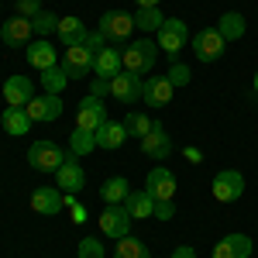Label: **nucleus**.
<instances>
[{"label": "nucleus", "mask_w": 258, "mask_h": 258, "mask_svg": "<svg viewBox=\"0 0 258 258\" xmlns=\"http://www.w3.org/2000/svg\"><path fill=\"white\" fill-rule=\"evenodd\" d=\"M251 86H255V93H258V73H255V83H251Z\"/></svg>", "instance_id": "obj_43"}, {"label": "nucleus", "mask_w": 258, "mask_h": 258, "mask_svg": "<svg viewBox=\"0 0 258 258\" xmlns=\"http://www.w3.org/2000/svg\"><path fill=\"white\" fill-rule=\"evenodd\" d=\"M93 73L103 76V80H114L117 73H124V55H120V48H103V52H97Z\"/></svg>", "instance_id": "obj_20"}, {"label": "nucleus", "mask_w": 258, "mask_h": 258, "mask_svg": "<svg viewBox=\"0 0 258 258\" xmlns=\"http://www.w3.org/2000/svg\"><path fill=\"white\" fill-rule=\"evenodd\" d=\"M100 231L114 241L127 238L131 234V214H127V207L124 203H107V210L100 214Z\"/></svg>", "instance_id": "obj_6"}, {"label": "nucleus", "mask_w": 258, "mask_h": 258, "mask_svg": "<svg viewBox=\"0 0 258 258\" xmlns=\"http://www.w3.org/2000/svg\"><path fill=\"white\" fill-rule=\"evenodd\" d=\"M80 258H103V244L97 238H83L80 241Z\"/></svg>", "instance_id": "obj_35"}, {"label": "nucleus", "mask_w": 258, "mask_h": 258, "mask_svg": "<svg viewBox=\"0 0 258 258\" xmlns=\"http://www.w3.org/2000/svg\"><path fill=\"white\" fill-rule=\"evenodd\" d=\"M155 62H159V41L138 38V41H131V45H124V69L127 73L145 76V73L155 69Z\"/></svg>", "instance_id": "obj_1"}, {"label": "nucleus", "mask_w": 258, "mask_h": 258, "mask_svg": "<svg viewBox=\"0 0 258 258\" xmlns=\"http://www.w3.org/2000/svg\"><path fill=\"white\" fill-rule=\"evenodd\" d=\"M141 90H145V80H141L138 73H127V69L110 80V97H117L120 103H135V100H141Z\"/></svg>", "instance_id": "obj_11"}, {"label": "nucleus", "mask_w": 258, "mask_h": 258, "mask_svg": "<svg viewBox=\"0 0 258 258\" xmlns=\"http://www.w3.org/2000/svg\"><path fill=\"white\" fill-rule=\"evenodd\" d=\"M31 28L38 31V35H55V28H59V18L52 14V11H41L31 18Z\"/></svg>", "instance_id": "obj_33"}, {"label": "nucleus", "mask_w": 258, "mask_h": 258, "mask_svg": "<svg viewBox=\"0 0 258 258\" xmlns=\"http://www.w3.org/2000/svg\"><path fill=\"white\" fill-rule=\"evenodd\" d=\"M189 80H193L189 66H182V62H172V69H169V83H172V86H186Z\"/></svg>", "instance_id": "obj_34"}, {"label": "nucleus", "mask_w": 258, "mask_h": 258, "mask_svg": "<svg viewBox=\"0 0 258 258\" xmlns=\"http://www.w3.org/2000/svg\"><path fill=\"white\" fill-rule=\"evenodd\" d=\"M66 80H69V76H66L62 66H52V69L41 73V86H45V93H62V90H66Z\"/></svg>", "instance_id": "obj_31"}, {"label": "nucleus", "mask_w": 258, "mask_h": 258, "mask_svg": "<svg viewBox=\"0 0 258 258\" xmlns=\"http://www.w3.org/2000/svg\"><path fill=\"white\" fill-rule=\"evenodd\" d=\"M124 207H127L131 220L155 217V200H152V193H148V189H131V197L124 200Z\"/></svg>", "instance_id": "obj_22"}, {"label": "nucleus", "mask_w": 258, "mask_h": 258, "mask_svg": "<svg viewBox=\"0 0 258 258\" xmlns=\"http://www.w3.org/2000/svg\"><path fill=\"white\" fill-rule=\"evenodd\" d=\"M0 124H4V131H7V135L21 138V135H28V131H31V124H35V120L28 117V110H24V107H7V110H4V117H0Z\"/></svg>", "instance_id": "obj_23"}, {"label": "nucleus", "mask_w": 258, "mask_h": 258, "mask_svg": "<svg viewBox=\"0 0 258 258\" xmlns=\"http://www.w3.org/2000/svg\"><path fill=\"white\" fill-rule=\"evenodd\" d=\"M172 258H197V251H193L189 244H182V248H176V251H172Z\"/></svg>", "instance_id": "obj_41"}, {"label": "nucleus", "mask_w": 258, "mask_h": 258, "mask_svg": "<svg viewBox=\"0 0 258 258\" xmlns=\"http://www.w3.org/2000/svg\"><path fill=\"white\" fill-rule=\"evenodd\" d=\"M31 35H35L31 18H21V14H14L11 21H4V24H0V38L7 41L11 48H14V45H31Z\"/></svg>", "instance_id": "obj_15"}, {"label": "nucleus", "mask_w": 258, "mask_h": 258, "mask_svg": "<svg viewBox=\"0 0 258 258\" xmlns=\"http://www.w3.org/2000/svg\"><path fill=\"white\" fill-rule=\"evenodd\" d=\"M93 148H97V131H83V127H76L73 138H69V152L80 159V155H90Z\"/></svg>", "instance_id": "obj_29"}, {"label": "nucleus", "mask_w": 258, "mask_h": 258, "mask_svg": "<svg viewBox=\"0 0 258 258\" xmlns=\"http://www.w3.org/2000/svg\"><path fill=\"white\" fill-rule=\"evenodd\" d=\"M114 258H148V248L141 244L138 238H120L117 241V251H114Z\"/></svg>", "instance_id": "obj_32"}, {"label": "nucleus", "mask_w": 258, "mask_h": 258, "mask_svg": "<svg viewBox=\"0 0 258 258\" xmlns=\"http://www.w3.org/2000/svg\"><path fill=\"white\" fill-rule=\"evenodd\" d=\"M62 207H66V193L55 189V186H41L31 193V210L41 214V217H52V214H59Z\"/></svg>", "instance_id": "obj_13"}, {"label": "nucleus", "mask_w": 258, "mask_h": 258, "mask_svg": "<svg viewBox=\"0 0 258 258\" xmlns=\"http://www.w3.org/2000/svg\"><path fill=\"white\" fill-rule=\"evenodd\" d=\"M214 258H251V241L244 234H227L224 241H217Z\"/></svg>", "instance_id": "obj_21"}, {"label": "nucleus", "mask_w": 258, "mask_h": 258, "mask_svg": "<svg viewBox=\"0 0 258 258\" xmlns=\"http://www.w3.org/2000/svg\"><path fill=\"white\" fill-rule=\"evenodd\" d=\"M90 97H97V100L110 97V80H103V76H93V90H90Z\"/></svg>", "instance_id": "obj_37"}, {"label": "nucleus", "mask_w": 258, "mask_h": 258, "mask_svg": "<svg viewBox=\"0 0 258 258\" xmlns=\"http://www.w3.org/2000/svg\"><path fill=\"white\" fill-rule=\"evenodd\" d=\"M107 124V103H100L97 97H86L76 107V127L83 131H100Z\"/></svg>", "instance_id": "obj_10"}, {"label": "nucleus", "mask_w": 258, "mask_h": 258, "mask_svg": "<svg viewBox=\"0 0 258 258\" xmlns=\"http://www.w3.org/2000/svg\"><path fill=\"white\" fill-rule=\"evenodd\" d=\"M4 100H7V107H28L35 100V83L28 76H11L4 83Z\"/></svg>", "instance_id": "obj_16"}, {"label": "nucleus", "mask_w": 258, "mask_h": 258, "mask_svg": "<svg viewBox=\"0 0 258 258\" xmlns=\"http://www.w3.org/2000/svg\"><path fill=\"white\" fill-rule=\"evenodd\" d=\"M186 41H189V28H186V21L179 18H165L159 28V52H165V55H172V62H176V55L186 48Z\"/></svg>", "instance_id": "obj_2"}, {"label": "nucleus", "mask_w": 258, "mask_h": 258, "mask_svg": "<svg viewBox=\"0 0 258 258\" xmlns=\"http://www.w3.org/2000/svg\"><path fill=\"white\" fill-rule=\"evenodd\" d=\"M152 124L155 120H148V114H141V110H131L127 117H124V131H127V138H145L148 131H152Z\"/></svg>", "instance_id": "obj_30"}, {"label": "nucleus", "mask_w": 258, "mask_h": 258, "mask_svg": "<svg viewBox=\"0 0 258 258\" xmlns=\"http://www.w3.org/2000/svg\"><path fill=\"white\" fill-rule=\"evenodd\" d=\"M66 207L73 210V220H76V224H83V220H86V210H83V207H80L73 197H69V193H66Z\"/></svg>", "instance_id": "obj_40"}, {"label": "nucleus", "mask_w": 258, "mask_h": 258, "mask_svg": "<svg viewBox=\"0 0 258 258\" xmlns=\"http://www.w3.org/2000/svg\"><path fill=\"white\" fill-rule=\"evenodd\" d=\"M127 141V131H124V124H103L97 131V148H107V152H114V148H120Z\"/></svg>", "instance_id": "obj_25"}, {"label": "nucleus", "mask_w": 258, "mask_h": 258, "mask_svg": "<svg viewBox=\"0 0 258 258\" xmlns=\"http://www.w3.org/2000/svg\"><path fill=\"white\" fill-rule=\"evenodd\" d=\"M100 197L107 200V203H124V200L131 197V186H127L124 176H114V179H107V182L100 186Z\"/></svg>", "instance_id": "obj_27"}, {"label": "nucleus", "mask_w": 258, "mask_h": 258, "mask_svg": "<svg viewBox=\"0 0 258 258\" xmlns=\"http://www.w3.org/2000/svg\"><path fill=\"white\" fill-rule=\"evenodd\" d=\"M24 110H28L31 120H59L62 117V100H59V93H41Z\"/></svg>", "instance_id": "obj_17"}, {"label": "nucleus", "mask_w": 258, "mask_h": 258, "mask_svg": "<svg viewBox=\"0 0 258 258\" xmlns=\"http://www.w3.org/2000/svg\"><path fill=\"white\" fill-rule=\"evenodd\" d=\"M138 7H159V0H135Z\"/></svg>", "instance_id": "obj_42"}, {"label": "nucleus", "mask_w": 258, "mask_h": 258, "mask_svg": "<svg viewBox=\"0 0 258 258\" xmlns=\"http://www.w3.org/2000/svg\"><path fill=\"white\" fill-rule=\"evenodd\" d=\"M55 176H59L62 193H69V197H76L83 186H86V172H83V165L76 162V155H73V152H69V159L59 165V172H55Z\"/></svg>", "instance_id": "obj_14"}, {"label": "nucleus", "mask_w": 258, "mask_h": 258, "mask_svg": "<svg viewBox=\"0 0 258 258\" xmlns=\"http://www.w3.org/2000/svg\"><path fill=\"white\" fill-rule=\"evenodd\" d=\"M172 83L169 76H152V80L145 83V90H141V100L148 103V107H169L172 103Z\"/></svg>", "instance_id": "obj_18"}, {"label": "nucleus", "mask_w": 258, "mask_h": 258, "mask_svg": "<svg viewBox=\"0 0 258 258\" xmlns=\"http://www.w3.org/2000/svg\"><path fill=\"white\" fill-rule=\"evenodd\" d=\"M18 14L21 18H35V14H41V0H18Z\"/></svg>", "instance_id": "obj_36"}, {"label": "nucleus", "mask_w": 258, "mask_h": 258, "mask_svg": "<svg viewBox=\"0 0 258 258\" xmlns=\"http://www.w3.org/2000/svg\"><path fill=\"white\" fill-rule=\"evenodd\" d=\"M69 159L55 141H35L28 148V165L38 169V172H59V165Z\"/></svg>", "instance_id": "obj_3"}, {"label": "nucleus", "mask_w": 258, "mask_h": 258, "mask_svg": "<svg viewBox=\"0 0 258 258\" xmlns=\"http://www.w3.org/2000/svg\"><path fill=\"white\" fill-rule=\"evenodd\" d=\"M141 152H145L148 159H169V155H172V138H169V131L162 127L159 120H155L152 131L141 138Z\"/></svg>", "instance_id": "obj_12"}, {"label": "nucleus", "mask_w": 258, "mask_h": 258, "mask_svg": "<svg viewBox=\"0 0 258 258\" xmlns=\"http://www.w3.org/2000/svg\"><path fill=\"white\" fill-rule=\"evenodd\" d=\"M100 35L107 41H114V45H120V41L131 38V31H135V14H124V11H107L103 18H100Z\"/></svg>", "instance_id": "obj_5"}, {"label": "nucleus", "mask_w": 258, "mask_h": 258, "mask_svg": "<svg viewBox=\"0 0 258 258\" xmlns=\"http://www.w3.org/2000/svg\"><path fill=\"white\" fill-rule=\"evenodd\" d=\"M155 217H159V220H172V217H176L172 200H162V203H155Z\"/></svg>", "instance_id": "obj_38"}, {"label": "nucleus", "mask_w": 258, "mask_h": 258, "mask_svg": "<svg viewBox=\"0 0 258 258\" xmlns=\"http://www.w3.org/2000/svg\"><path fill=\"white\" fill-rule=\"evenodd\" d=\"M145 189L152 193L155 203H162V200H176V176H172L165 165H155V169L148 172V179H145Z\"/></svg>", "instance_id": "obj_9"}, {"label": "nucleus", "mask_w": 258, "mask_h": 258, "mask_svg": "<svg viewBox=\"0 0 258 258\" xmlns=\"http://www.w3.org/2000/svg\"><path fill=\"white\" fill-rule=\"evenodd\" d=\"M162 21H165V18H162L159 7H138V14H135V28H141L145 35H152V31L159 35Z\"/></svg>", "instance_id": "obj_28"}, {"label": "nucleus", "mask_w": 258, "mask_h": 258, "mask_svg": "<svg viewBox=\"0 0 258 258\" xmlns=\"http://www.w3.org/2000/svg\"><path fill=\"white\" fill-rule=\"evenodd\" d=\"M103 35H100V31H90V35H86V41H83V45H86V48H90V52H93V55H97V52H103Z\"/></svg>", "instance_id": "obj_39"}, {"label": "nucleus", "mask_w": 258, "mask_h": 258, "mask_svg": "<svg viewBox=\"0 0 258 258\" xmlns=\"http://www.w3.org/2000/svg\"><path fill=\"white\" fill-rule=\"evenodd\" d=\"M224 48H227V41L220 38L217 28H203L193 35V52H197L200 62H217L224 55Z\"/></svg>", "instance_id": "obj_8"}, {"label": "nucleus", "mask_w": 258, "mask_h": 258, "mask_svg": "<svg viewBox=\"0 0 258 258\" xmlns=\"http://www.w3.org/2000/svg\"><path fill=\"white\" fill-rule=\"evenodd\" d=\"M55 35L62 38V45L69 48V45H83L86 41V24H83L80 18H59V28H55Z\"/></svg>", "instance_id": "obj_24"}, {"label": "nucleus", "mask_w": 258, "mask_h": 258, "mask_svg": "<svg viewBox=\"0 0 258 258\" xmlns=\"http://www.w3.org/2000/svg\"><path fill=\"white\" fill-rule=\"evenodd\" d=\"M217 31H220L224 41H238L241 35H244V18H241L238 11H227V14L217 21Z\"/></svg>", "instance_id": "obj_26"}, {"label": "nucleus", "mask_w": 258, "mask_h": 258, "mask_svg": "<svg viewBox=\"0 0 258 258\" xmlns=\"http://www.w3.org/2000/svg\"><path fill=\"white\" fill-rule=\"evenodd\" d=\"M93 59H97V55H93L86 45H69L59 66L66 69V76H69V80H86V76L93 73Z\"/></svg>", "instance_id": "obj_7"}, {"label": "nucleus", "mask_w": 258, "mask_h": 258, "mask_svg": "<svg viewBox=\"0 0 258 258\" xmlns=\"http://www.w3.org/2000/svg\"><path fill=\"white\" fill-rule=\"evenodd\" d=\"M210 193H214L217 203H234L244 193V176H241L238 169H220L217 176H214V182H210Z\"/></svg>", "instance_id": "obj_4"}, {"label": "nucleus", "mask_w": 258, "mask_h": 258, "mask_svg": "<svg viewBox=\"0 0 258 258\" xmlns=\"http://www.w3.org/2000/svg\"><path fill=\"white\" fill-rule=\"evenodd\" d=\"M24 59H28V66H35L38 73H45V69L59 66V52H55L45 38H38V41H31V45L24 48Z\"/></svg>", "instance_id": "obj_19"}]
</instances>
